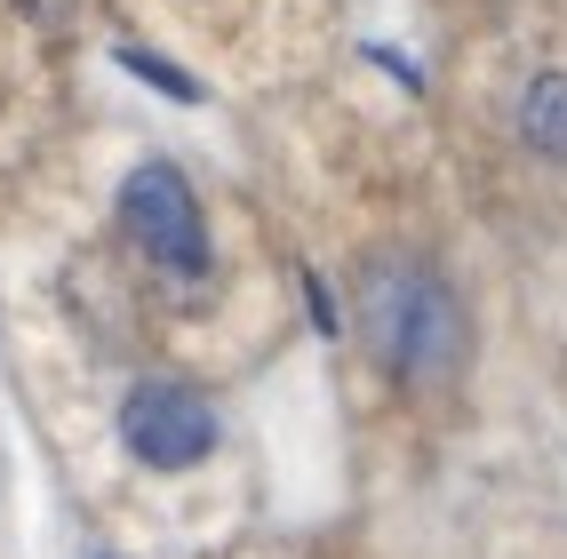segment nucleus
I'll return each instance as SVG.
<instances>
[{
  "mask_svg": "<svg viewBox=\"0 0 567 559\" xmlns=\"http://www.w3.org/2000/svg\"><path fill=\"white\" fill-rule=\"evenodd\" d=\"M360 335L408 392H447L472 360V312L440 265L415 248H384L360 265Z\"/></svg>",
  "mask_w": 567,
  "mask_h": 559,
  "instance_id": "nucleus-1",
  "label": "nucleus"
},
{
  "mask_svg": "<svg viewBox=\"0 0 567 559\" xmlns=\"http://www.w3.org/2000/svg\"><path fill=\"white\" fill-rule=\"evenodd\" d=\"M121 232H128V248L144 256V265H153L161 280H176V288H200L216 272L200 193L168 161H136L121 176Z\"/></svg>",
  "mask_w": 567,
  "mask_h": 559,
  "instance_id": "nucleus-2",
  "label": "nucleus"
},
{
  "mask_svg": "<svg viewBox=\"0 0 567 559\" xmlns=\"http://www.w3.org/2000/svg\"><path fill=\"white\" fill-rule=\"evenodd\" d=\"M121 447L144 472H193L216 456V407L193 384H168V376H144L121 400Z\"/></svg>",
  "mask_w": 567,
  "mask_h": 559,
  "instance_id": "nucleus-3",
  "label": "nucleus"
},
{
  "mask_svg": "<svg viewBox=\"0 0 567 559\" xmlns=\"http://www.w3.org/2000/svg\"><path fill=\"white\" fill-rule=\"evenodd\" d=\"M519 136H527L536 161L567 168V72H536L519 89Z\"/></svg>",
  "mask_w": 567,
  "mask_h": 559,
  "instance_id": "nucleus-4",
  "label": "nucleus"
},
{
  "mask_svg": "<svg viewBox=\"0 0 567 559\" xmlns=\"http://www.w3.org/2000/svg\"><path fill=\"white\" fill-rule=\"evenodd\" d=\"M121 72H136L144 89H161V96H176V104H200V96H208L184 64H168V56H153V49H121Z\"/></svg>",
  "mask_w": 567,
  "mask_h": 559,
  "instance_id": "nucleus-5",
  "label": "nucleus"
},
{
  "mask_svg": "<svg viewBox=\"0 0 567 559\" xmlns=\"http://www.w3.org/2000/svg\"><path fill=\"white\" fill-rule=\"evenodd\" d=\"M368 56H375V64H384V72H392V81H400V89H424V72H415L408 56H392V49H368Z\"/></svg>",
  "mask_w": 567,
  "mask_h": 559,
  "instance_id": "nucleus-6",
  "label": "nucleus"
},
{
  "mask_svg": "<svg viewBox=\"0 0 567 559\" xmlns=\"http://www.w3.org/2000/svg\"><path fill=\"white\" fill-rule=\"evenodd\" d=\"M305 304H312V320H320V328H328V335H336V304H328V288H320V280H312V272H305Z\"/></svg>",
  "mask_w": 567,
  "mask_h": 559,
  "instance_id": "nucleus-7",
  "label": "nucleus"
}]
</instances>
